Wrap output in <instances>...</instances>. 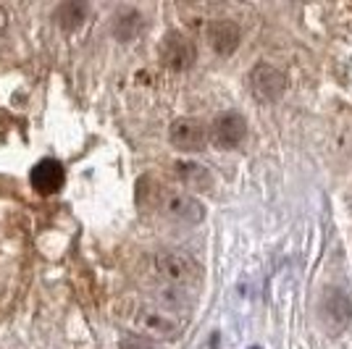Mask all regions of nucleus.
<instances>
[{
	"label": "nucleus",
	"instance_id": "423d86ee",
	"mask_svg": "<svg viewBox=\"0 0 352 349\" xmlns=\"http://www.w3.org/2000/svg\"><path fill=\"white\" fill-rule=\"evenodd\" d=\"M168 142L182 150V153H200L206 150L208 142V129L206 124L200 118H192V116H182L171 121L168 126Z\"/></svg>",
	"mask_w": 352,
	"mask_h": 349
},
{
	"label": "nucleus",
	"instance_id": "f8f14e48",
	"mask_svg": "<svg viewBox=\"0 0 352 349\" xmlns=\"http://www.w3.org/2000/svg\"><path fill=\"white\" fill-rule=\"evenodd\" d=\"M87 16H89L87 3H82V0H66V3H60L58 8H56L53 19H56V24H58L60 30L74 32L87 21Z\"/></svg>",
	"mask_w": 352,
	"mask_h": 349
},
{
	"label": "nucleus",
	"instance_id": "f03ea898",
	"mask_svg": "<svg viewBox=\"0 0 352 349\" xmlns=\"http://www.w3.org/2000/svg\"><path fill=\"white\" fill-rule=\"evenodd\" d=\"M318 318L329 334H342L352 323V297L342 286H326L318 297Z\"/></svg>",
	"mask_w": 352,
	"mask_h": 349
},
{
	"label": "nucleus",
	"instance_id": "9b49d317",
	"mask_svg": "<svg viewBox=\"0 0 352 349\" xmlns=\"http://www.w3.org/2000/svg\"><path fill=\"white\" fill-rule=\"evenodd\" d=\"M142 30H145V19L134 8L118 11L113 16V24H111V32H113V37H116L118 43H132V40H137L142 34Z\"/></svg>",
	"mask_w": 352,
	"mask_h": 349
},
{
	"label": "nucleus",
	"instance_id": "1a4fd4ad",
	"mask_svg": "<svg viewBox=\"0 0 352 349\" xmlns=\"http://www.w3.org/2000/svg\"><path fill=\"white\" fill-rule=\"evenodd\" d=\"M137 323H140L142 331H147V334L153 336H163V339H174L184 328V323H179V318H176L174 313L158 310V307H142L137 313Z\"/></svg>",
	"mask_w": 352,
	"mask_h": 349
},
{
	"label": "nucleus",
	"instance_id": "dca6fc26",
	"mask_svg": "<svg viewBox=\"0 0 352 349\" xmlns=\"http://www.w3.org/2000/svg\"><path fill=\"white\" fill-rule=\"evenodd\" d=\"M250 349H261V347H250Z\"/></svg>",
	"mask_w": 352,
	"mask_h": 349
},
{
	"label": "nucleus",
	"instance_id": "0eeeda50",
	"mask_svg": "<svg viewBox=\"0 0 352 349\" xmlns=\"http://www.w3.org/2000/svg\"><path fill=\"white\" fill-rule=\"evenodd\" d=\"M197 58V47L182 32H168L161 43V60L171 71H187Z\"/></svg>",
	"mask_w": 352,
	"mask_h": 349
},
{
	"label": "nucleus",
	"instance_id": "f257e3e1",
	"mask_svg": "<svg viewBox=\"0 0 352 349\" xmlns=\"http://www.w3.org/2000/svg\"><path fill=\"white\" fill-rule=\"evenodd\" d=\"M155 273L171 286H195L203 278V262L184 249H163L155 255Z\"/></svg>",
	"mask_w": 352,
	"mask_h": 349
},
{
	"label": "nucleus",
	"instance_id": "39448f33",
	"mask_svg": "<svg viewBox=\"0 0 352 349\" xmlns=\"http://www.w3.org/2000/svg\"><path fill=\"white\" fill-rule=\"evenodd\" d=\"M248 85L250 92L263 102H276L284 95V87H287V79L284 74L271 66V63H255L248 74Z\"/></svg>",
	"mask_w": 352,
	"mask_h": 349
},
{
	"label": "nucleus",
	"instance_id": "9d476101",
	"mask_svg": "<svg viewBox=\"0 0 352 349\" xmlns=\"http://www.w3.org/2000/svg\"><path fill=\"white\" fill-rule=\"evenodd\" d=\"M30 181H32V187H34V192H40V194L47 197V194H56L58 190H63V184H66V171H63L60 160L45 158L32 168Z\"/></svg>",
	"mask_w": 352,
	"mask_h": 349
},
{
	"label": "nucleus",
	"instance_id": "2eb2a0df",
	"mask_svg": "<svg viewBox=\"0 0 352 349\" xmlns=\"http://www.w3.org/2000/svg\"><path fill=\"white\" fill-rule=\"evenodd\" d=\"M6 30H8V11L0 5V34H3Z\"/></svg>",
	"mask_w": 352,
	"mask_h": 349
},
{
	"label": "nucleus",
	"instance_id": "20e7f679",
	"mask_svg": "<svg viewBox=\"0 0 352 349\" xmlns=\"http://www.w3.org/2000/svg\"><path fill=\"white\" fill-rule=\"evenodd\" d=\"M208 137L221 150H234L248 137V118L242 116L239 111H223V113H219V116L213 118Z\"/></svg>",
	"mask_w": 352,
	"mask_h": 349
},
{
	"label": "nucleus",
	"instance_id": "7ed1b4c3",
	"mask_svg": "<svg viewBox=\"0 0 352 349\" xmlns=\"http://www.w3.org/2000/svg\"><path fill=\"white\" fill-rule=\"evenodd\" d=\"M155 203L161 207V213L171 223L179 226H197L200 221L206 218V205L200 203L197 197H192L187 192L179 190H161L155 192Z\"/></svg>",
	"mask_w": 352,
	"mask_h": 349
},
{
	"label": "nucleus",
	"instance_id": "6e6552de",
	"mask_svg": "<svg viewBox=\"0 0 352 349\" xmlns=\"http://www.w3.org/2000/svg\"><path fill=\"white\" fill-rule=\"evenodd\" d=\"M206 37L213 53L232 56L236 47H239V43H242V30H239V24L232 21V19H216V21L208 24Z\"/></svg>",
	"mask_w": 352,
	"mask_h": 349
},
{
	"label": "nucleus",
	"instance_id": "4468645a",
	"mask_svg": "<svg viewBox=\"0 0 352 349\" xmlns=\"http://www.w3.org/2000/svg\"><path fill=\"white\" fill-rule=\"evenodd\" d=\"M118 349H158V347H155L150 339H145V336L129 334L118 341Z\"/></svg>",
	"mask_w": 352,
	"mask_h": 349
},
{
	"label": "nucleus",
	"instance_id": "ddd939ff",
	"mask_svg": "<svg viewBox=\"0 0 352 349\" xmlns=\"http://www.w3.org/2000/svg\"><path fill=\"white\" fill-rule=\"evenodd\" d=\"M176 174L182 179V184H187L190 190H197V192H208L213 187V176L208 171L206 166H200V163H195V160H182V163H176Z\"/></svg>",
	"mask_w": 352,
	"mask_h": 349
}]
</instances>
